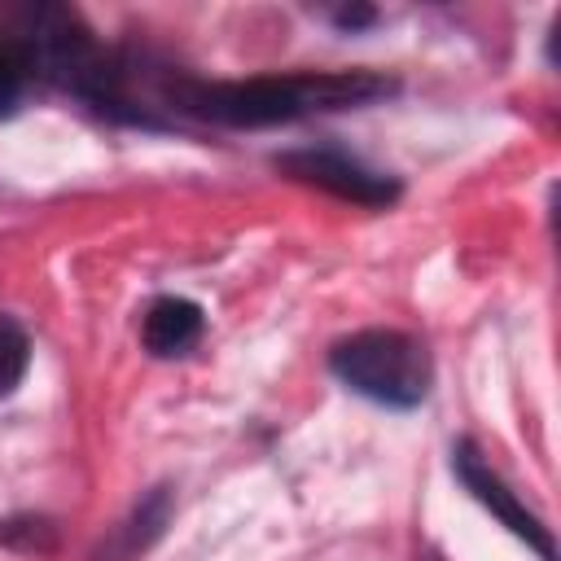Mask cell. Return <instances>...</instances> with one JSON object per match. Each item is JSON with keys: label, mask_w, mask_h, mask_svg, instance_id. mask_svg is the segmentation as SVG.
I'll return each mask as SVG.
<instances>
[{"label": "cell", "mask_w": 561, "mask_h": 561, "mask_svg": "<svg viewBox=\"0 0 561 561\" xmlns=\"http://www.w3.org/2000/svg\"><path fill=\"white\" fill-rule=\"evenodd\" d=\"M140 337L153 355H184L202 337V307L188 298H158L145 311Z\"/></svg>", "instance_id": "cell-6"}, {"label": "cell", "mask_w": 561, "mask_h": 561, "mask_svg": "<svg viewBox=\"0 0 561 561\" xmlns=\"http://www.w3.org/2000/svg\"><path fill=\"white\" fill-rule=\"evenodd\" d=\"M167 522H171V491H167V486H153V491L110 530V539L96 548V561H136L140 552H149V548L162 539Z\"/></svg>", "instance_id": "cell-5"}, {"label": "cell", "mask_w": 561, "mask_h": 561, "mask_svg": "<svg viewBox=\"0 0 561 561\" xmlns=\"http://www.w3.org/2000/svg\"><path fill=\"white\" fill-rule=\"evenodd\" d=\"M451 469H456V478L469 486V495L482 504V508H491V517L500 522V526H508L517 539H526L535 552H539V561H552L557 552H552V535H548V526L486 469V460L478 456V447L469 443V438H460L456 447H451Z\"/></svg>", "instance_id": "cell-4"}, {"label": "cell", "mask_w": 561, "mask_h": 561, "mask_svg": "<svg viewBox=\"0 0 561 561\" xmlns=\"http://www.w3.org/2000/svg\"><path fill=\"white\" fill-rule=\"evenodd\" d=\"M22 79H26V70H22L13 44L0 39V118L13 114V105L22 101Z\"/></svg>", "instance_id": "cell-9"}, {"label": "cell", "mask_w": 561, "mask_h": 561, "mask_svg": "<svg viewBox=\"0 0 561 561\" xmlns=\"http://www.w3.org/2000/svg\"><path fill=\"white\" fill-rule=\"evenodd\" d=\"M333 377L386 408H416L430 394V355L399 329H364L329 351Z\"/></svg>", "instance_id": "cell-2"}, {"label": "cell", "mask_w": 561, "mask_h": 561, "mask_svg": "<svg viewBox=\"0 0 561 561\" xmlns=\"http://www.w3.org/2000/svg\"><path fill=\"white\" fill-rule=\"evenodd\" d=\"M26 364H31V342L18 324L0 320V399H9L22 377H26Z\"/></svg>", "instance_id": "cell-8"}, {"label": "cell", "mask_w": 561, "mask_h": 561, "mask_svg": "<svg viewBox=\"0 0 561 561\" xmlns=\"http://www.w3.org/2000/svg\"><path fill=\"white\" fill-rule=\"evenodd\" d=\"M276 167L302 184H316L342 202H355V206H386L399 197V184L346 153H333V149H294V153H280Z\"/></svg>", "instance_id": "cell-3"}, {"label": "cell", "mask_w": 561, "mask_h": 561, "mask_svg": "<svg viewBox=\"0 0 561 561\" xmlns=\"http://www.w3.org/2000/svg\"><path fill=\"white\" fill-rule=\"evenodd\" d=\"M0 543L4 548H18V552H53L57 548V526L48 517H4L0 522Z\"/></svg>", "instance_id": "cell-7"}, {"label": "cell", "mask_w": 561, "mask_h": 561, "mask_svg": "<svg viewBox=\"0 0 561 561\" xmlns=\"http://www.w3.org/2000/svg\"><path fill=\"white\" fill-rule=\"evenodd\" d=\"M394 83L373 70H329V75H289V79H171L167 101L193 118L224 127H276L311 110H351L377 96H390Z\"/></svg>", "instance_id": "cell-1"}]
</instances>
